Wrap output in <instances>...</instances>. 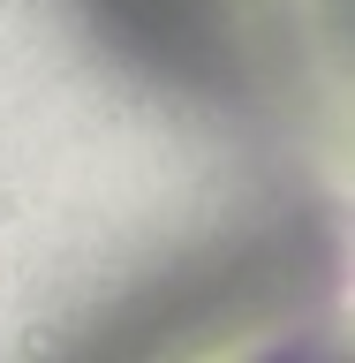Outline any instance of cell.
I'll return each mask as SVG.
<instances>
[]
</instances>
